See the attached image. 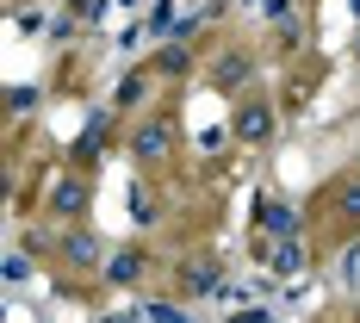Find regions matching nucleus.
<instances>
[{
    "label": "nucleus",
    "instance_id": "nucleus-1",
    "mask_svg": "<svg viewBox=\"0 0 360 323\" xmlns=\"http://www.w3.org/2000/svg\"><path fill=\"white\" fill-rule=\"evenodd\" d=\"M168 149H174V125L168 118H149L143 131L131 137V156L137 162H168Z\"/></svg>",
    "mask_w": 360,
    "mask_h": 323
},
{
    "label": "nucleus",
    "instance_id": "nucleus-2",
    "mask_svg": "<svg viewBox=\"0 0 360 323\" xmlns=\"http://www.w3.org/2000/svg\"><path fill=\"white\" fill-rule=\"evenodd\" d=\"M106 125H112L106 112H94V118H87V131H81V137H75V149H69V162H75V168H87V162L106 149Z\"/></svg>",
    "mask_w": 360,
    "mask_h": 323
},
{
    "label": "nucleus",
    "instance_id": "nucleus-3",
    "mask_svg": "<svg viewBox=\"0 0 360 323\" xmlns=\"http://www.w3.org/2000/svg\"><path fill=\"white\" fill-rule=\"evenodd\" d=\"M50 212H63V217H81V212H87V180L63 175L56 186H50Z\"/></svg>",
    "mask_w": 360,
    "mask_h": 323
},
{
    "label": "nucleus",
    "instance_id": "nucleus-4",
    "mask_svg": "<svg viewBox=\"0 0 360 323\" xmlns=\"http://www.w3.org/2000/svg\"><path fill=\"white\" fill-rule=\"evenodd\" d=\"M143 267H149L143 249H124V255H112V261H106V280H112V286H137Z\"/></svg>",
    "mask_w": 360,
    "mask_h": 323
},
{
    "label": "nucleus",
    "instance_id": "nucleus-5",
    "mask_svg": "<svg viewBox=\"0 0 360 323\" xmlns=\"http://www.w3.org/2000/svg\"><path fill=\"white\" fill-rule=\"evenodd\" d=\"M267 131H274V112L267 106H243L236 112V137H243V144H267Z\"/></svg>",
    "mask_w": 360,
    "mask_h": 323
},
{
    "label": "nucleus",
    "instance_id": "nucleus-6",
    "mask_svg": "<svg viewBox=\"0 0 360 323\" xmlns=\"http://www.w3.org/2000/svg\"><path fill=\"white\" fill-rule=\"evenodd\" d=\"M249 69H255L249 56H217V75H212V81L224 87V94H236V87L249 81Z\"/></svg>",
    "mask_w": 360,
    "mask_h": 323
},
{
    "label": "nucleus",
    "instance_id": "nucleus-7",
    "mask_svg": "<svg viewBox=\"0 0 360 323\" xmlns=\"http://www.w3.org/2000/svg\"><path fill=\"white\" fill-rule=\"evenodd\" d=\"M255 224H261L267 236H292V230H298V217H292L286 205H261V212H255Z\"/></svg>",
    "mask_w": 360,
    "mask_h": 323
},
{
    "label": "nucleus",
    "instance_id": "nucleus-8",
    "mask_svg": "<svg viewBox=\"0 0 360 323\" xmlns=\"http://www.w3.org/2000/svg\"><path fill=\"white\" fill-rule=\"evenodd\" d=\"M124 317H149V323H180L186 311H180V305H168V298H143V305H131Z\"/></svg>",
    "mask_w": 360,
    "mask_h": 323
},
{
    "label": "nucleus",
    "instance_id": "nucleus-9",
    "mask_svg": "<svg viewBox=\"0 0 360 323\" xmlns=\"http://www.w3.org/2000/svg\"><path fill=\"white\" fill-rule=\"evenodd\" d=\"M180 286H186V292H217V267H205V261L180 267Z\"/></svg>",
    "mask_w": 360,
    "mask_h": 323
},
{
    "label": "nucleus",
    "instance_id": "nucleus-10",
    "mask_svg": "<svg viewBox=\"0 0 360 323\" xmlns=\"http://www.w3.org/2000/svg\"><path fill=\"white\" fill-rule=\"evenodd\" d=\"M63 255H69L75 267H94V255H100V243H94V236H87V230H75L69 243H63Z\"/></svg>",
    "mask_w": 360,
    "mask_h": 323
},
{
    "label": "nucleus",
    "instance_id": "nucleus-11",
    "mask_svg": "<svg viewBox=\"0 0 360 323\" xmlns=\"http://www.w3.org/2000/svg\"><path fill=\"white\" fill-rule=\"evenodd\" d=\"M298 267H304V243H298V236H286V243L274 249V274H298Z\"/></svg>",
    "mask_w": 360,
    "mask_h": 323
},
{
    "label": "nucleus",
    "instance_id": "nucleus-12",
    "mask_svg": "<svg viewBox=\"0 0 360 323\" xmlns=\"http://www.w3.org/2000/svg\"><path fill=\"white\" fill-rule=\"evenodd\" d=\"M335 212L348 217V224H360V180H342L335 186Z\"/></svg>",
    "mask_w": 360,
    "mask_h": 323
},
{
    "label": "nucleus",
    "instance_id": "nucleus-13",
    "mask_svg": "<svg viewBox=\"0 0 360 323\" xmlns=\"http://www.w3.org/2000/svg\"><path fill=\"white\" fill-rule=\"evenodd\" d=\"M155 69H162V75H186V69H193V56H186V44H168V50L155 56Z\"/></svg>",
    "mask_w": 360,
    "mask_h": 323
},
{
    "label": "nucleus",
    "instance_id": "nucleus-14",
    "mask_svg": "<svg viewBox=\"0 0 360 323\" xmlns=\"http://www.w3.org/2000/svg\"><path fill=\"white\" fill-rule=\"evenodd\" d=\"M137 100H143V75H124L118 81V106H137Z\"/></svg>",
    "mask_w": 360,
    "mask_h": 323
},
{
    "label": "nucleus",
    "instance_id": "nucleus-15",
    "mask_svg": "<svg viewBox=\"0 0 360 323\" xmlns=\"http://www.w3.org/2000/svg\"><path fill=\"white\" fill-rule=\"evenodd\" d=\"M25 274H32V255H6V286H19V280H25Z\"/></svg>",
    "mask_w": 360,
    "mask_h": 323
},
{
    "label": "nucleus",
    "instance_id": "nucleus-16",
    "mask_svg": "<svg viewBox=\"0 0 360 323\" xmlns=\"http://www.w3.org/2000/svg\"><path fill=\"white\" fill-rule=\"evenodd\" d=\"M106 13V0H75V19H100Z\"/></svg>",
    "mask_w": 360,
    "mask_h": 323
},
{
    "label": "nucleus",
    "instance_id": "nucleus-17",
    "mask_svg": "<svg viewBox=\"0 0 360 323\" xmlns=\"http://www.w3.org/2000/svg\"><path fill=\"white\" fill-rule=\"evenodd\" d=\"M217 6H224V0H217Z\"/></svg>",
    "mask_w": 360,
    "mask_h": 323
}]
</instances>
